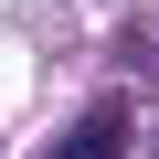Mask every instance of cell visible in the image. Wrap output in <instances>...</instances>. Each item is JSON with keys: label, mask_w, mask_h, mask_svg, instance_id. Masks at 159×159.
Returning a JSON list of instances; mask_svg holds the SVG:
<instances>
[{"label": "cell", "mask_w": 159, "mask_h": 159, "mask_svg": "<svg viewBox=\"0 0 159 159\" xmlns=\"http://www.w3.org/2000/svg\"><path fill=\"white\" fill-rule=\"evenodd\" d=\"M127 138H138V117H127V96H106L96 117H74L53 138V159H127Z\"/></svg>", "instance_id": "1"}]
</instances>
